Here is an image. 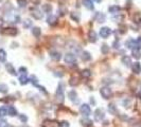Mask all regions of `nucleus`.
<instances>
[{
    "mask_svg": "<svg viewBox=\"0 0 141 127\" xmlns=\"http://www.w3.org/2000/svg\"><path fill=\"white\" fill-rule=\"evenodd\" d=\"M64 92H65V85L63 83H59L57 86V89H56V100L58 103L64 102V99H65Z\"/></svg>",
    "mask_w": 141,
    "mask_h": 127,
    "instance_id": "f257e3e1",
    "label": "nucleus"
},
{
    "mask_svg": "<svg viewBox=\"0 0 141 127\" xmlns=\"http://www.w3.org/2000/svg\"><path fill=\"white\" fill-rule=\"evenodd\" d=\"M100 94L102 95L103 99L107 100V99H109L113 95V91H112V89L109 87H103V88L100 89Z\"/></svg>",
    "mask_w": 141,
    "mask_h": 127,
    "instance_id": "f03ea898",
    "label": "nucleus"
},
{
    "mask_svg": "<svg viewBox=\"0 0 141 127\" xmlns=\"http://www.w3.org/2000/svg\"><path fill=\"white\" fill-rule=\"evenodd\" d=\"M93 118H95V120H96L97 122H101L102 120H104V118H105L104 110H103L102 108H98V109H96L95 115H93Z\"/></svg>",
    "mask_w": 141,
    "mask_h": 127,
    "instance_id": "7ed1b4c3",
    "label": "nucleus"
},
{
    "mask_svg": "<svg viewBox=\"0 0 141 127\" xmlns=\"http://www.w3.org/2000/svg\"><path fill=\"white\" fill-rule=\"evenodd\" d=\"M17 33H18V31L15 28H5V29L1 30V34L8 35V36H16Z\"/></svg>",
    "mask_w": 141,
    "mask_h": 127,
    "instance_id": "20e7f679",
    "label": "nucleus"
},
{
    "mask_svg": "<svg viewBox=\"0 0 141 127\" xmlns=\"http://www.w3.org/2000/svg\"><path fill=\"white\" fill-rule=\"evenodd\" d=\"M64 59H65V62L68 63V65H74V63H76V57L73 53H66Z\"/></svg>",
    "mask_w": 141,
    "mask_h": 127,
    "instance_id": "39448f33",
    "label": "nucleus"
},
{
    "mask_svg": "<svg viewBox=\"0 0 141 127\" xmlns=\"http://www.w3.org/2000/svg\"><path fill=\"white\" fill-rule=\"evenodd\" d=\"M31 15H32L33 18H35L37 20L42 18V13L38 8H31Z\"/></svg>",
    "mask_w": 141,
    "mask_h": 127,
    "instance_id": "423d86ee",
    "label": "nucleus"
},
{
    "mask_svg": "<svg viewBox=\"0 0 141 127\" xmlns=\"http://www.w3.org/2000/svg\"><path fill=\"white\" fill-rule=\"evenodd\" d=\"M80 112H81L83 116L88 117V116L91 115V108H90V106H89L88 104H83V105L80 107Z\"/></svg>",
    "mask_w": 141,
    "mask_h": 127,
    "instance_id": "0eeeda50",
    "label": "nucleus"
},
{
    "mask_svg": "<svg viewBox=\"0 0 141 127\" xmlns=\"http://www.w3.org/2000/svg\"><path fill=\"white\" fill-rule=\"evenodd\" d=\"M111 34H112L111 28H108V27L101 28V30H100V36L102 38H107V37H109V35H111Z\"/></svg>",
    "mask_w": 141,
    "mask_h": 127,
    "instance_id": "6e6552de",
    "label": "nucleus"
},
{
    "mask_svg": "<svg viewBox=\"0 0 141 127\" xmlns=\"http://www.w3.org/2000/svg\"><path fill=\"white\" fill-rule=\"evenodd\" d=\"M68 98L70 101H72L73 103H79V99H77V93L75 92V90H71L68 92Z\"/></svg>",
    "mask_w": 141,
    "mask_h": 127,
    "instance_id": "1a4fd4ad",
    "label": "nucleus"
},
{
    "mask_svg": "<svg viewBox=\"0 0 141 127\" xmlns=\"http://www.w3.org/2000/svg\"><path fill=\"white\" fill-rule=\"evenodd\" d=\"M132 69H133V72L135 74H140L141 73V63L139 61H136L132 65Z\"/></svg>",
    "mask_w": 141,
    "mask_h": 127,
    "instance_id": "9d476101",
    "label": "nucleus"
},
{
    "mask_svg": "<svg viewBox=\"0 0 141 127\" xmlns=\"http://www.w3.org/2000/svg\"><path fill=\"white\" fill-rule=\"evenodd\" d=\"M5 69H7V71L11 75H17V73H18V72H16V70H15V68L13 67V65L11 62H7L5 63Z\"/></svg>",
    "mask_w": 141,
    "mask_h": 127,
    "instance_id": "9b49d317",
    "label": "nucleus"
},
{
    "mask_svg": "<svg viewBox=\"0 0 141 127\" xmlns=\"http://www.w3.org/2000/svg\"><path fill=\"white\" fill-rule=\"evenodd\" d=\"M50 57H51L53 60L58 61V60H60V58H62V54H60L58 51H51V52H50Z\"/></svg>",
    "mask_w": 141,
    "mask_h": 127,
    "instance_id": "f8f14e48",
    "label": "nucleus"
},
{
    "mask_svg": "<svg viewBox=\"0 0 141 127\" xmlns=\"http://www.w3.org/2000/svg\"><path fill=\"white\" fill-rule=\"evenodd\" d=\"M47 22H48L50 26H54V24L57 23V17H56V16H54V15L50 14L48 16V18H47Z\"/></svg>",
    "mask_w": 141,
    "mask_h": 127,
    "instance_id": "ddd939ff",
    "label": "nucleus"
},
{
    "mask_svg": "<svg viewBox=\"0 0 141 127\" xmlns=\"http://www.w3.org/2000/svg\"><path fill=\"white\" fill-rule=\"evenodd\" d=\"M58 124L54 121H50V120H46L42 123V127H57Z\"/></svg>",
    "mask_w": 141,
    "mask_h": 127,
    "instance_id": "4468645a",
    "label": "nucleus"
},
{
    "mask_svg": "<svg viewBox=\"0 0 141 127\" xmlns=\"http://www.w3.org/2000/svg\"><path fill=\"white\" fill-rule=\"evenodd\" d=\"M88 38H89V41H90V42H92V43L97 42L98 38H97V34H96V32H95V31H89V33H88Z\"/></svg>",
    "mask_w": 141,
    "mask_h": 127,
    "instance_id": "2eb2a0df",
    "label": "nucleus"
},
{
    "mask_svg": "<svg viewBox=\"0 0 141 127\" xmlns=\"http://www.w3.org/2000/svg\"><path fill=\"white\" fill-rule=\"evenodd\" d=\"M122 63L124 66H126V67H131L132 66V59L130 56H123L122 59H121Z\"/></svg>",
    "mask_w": 141,
    "mask_h": 127,
    "instance_id": "dca6fc26",
    "label": "nucleus"
},
{
    "mask_svg": "<svg viewBox=\"0 0 141 127\" xmlns=\"http://www.w3.org/2000/svg\"><path fill=\"white\" fill-rule=\"evenodd\" d=\"M83 4H84V7L86 8V9H88V10H93V3H92V0H83Z\"/></svg>",
    "mask_w": 141,
    "mask_h": 127,
    "instance_id": "f3484780",
    "label": "nucleus"
},
{
    "mask_svg": "<svg viewBox=\"0 0 141 127\" xmlns=\"http://www.w3.org/2000/svg\"><path fill=\"white\" fill-rule=\"evenodd\" d=\"M8 115L11 116V117H15L17 115V109L13 106H9L8 107Z\"/></svg>",
    "mask_w": 141,
    "mask_h": 127,
    "instance_id": "a211bd4d",
    "label": "nucleus"
},
{
    "mask_svg": "<svg viewBox=\"0 0 141 127\" xmlns=\"http://www.w3.org/2000/svg\"><path fill=\"white\" fill-rule=\"evenodd\" d=\"M81 58H82V60H83V61H88V60H90V59H91V55H90V53H89V52L84 51V52L82 53V55H81Z\"/></svg>",
    "mask_w": 141,
    "mask_h": 127,
    "instance_id": "6ab92c4d",
    "label": "nucleus"
},
{
    "mask_svg": "<svg viewBox=\"0 0 141 127\" xmlns=\"http://www.w3.org/2000/svg\"><path fill=\"white\" fill-rule=\"evenodd\" d=\"M29 82H30V78L27 75H20L19 76V83L21 85H27Z\"/></svg>",
    "mask_w": 141,
    "mask_h": 127,
    "instance_id": "aec40b11",
    "label": "nucleus"
},
{
    "mask_svg": "<svg viewBox=\"0 0 141 127\" xmlns=\"http://www.w3.org/2000/svg\"><path fill=\"white\" fill-rule=\"evenodd\" d=\"M120 10H121V8L118 7V5H112V7L108 8V12L112 13V14H118V12H119Z\"/></svg>",
    "mask_w": 141,
    "mask_h": 127,
    "instance_id": "412c9836",
    "label": "nucleus"
},
{
    "mask_svg": "<svg viewBox=\"0 0 141 127\" xmlns=\"http://www.w3.org/2000/svg\"><path fill=\"white\" fill-rule=\"evenodd\" d=\"M32 34H33L35 37H39L40 34H41L40 28H38V27H33V28H32Z\"/></svg>",
    "mask_w": 141,
    "mask_h": 127,
    "instance_id": "4be33fe9",
    "label": "nucleus"
},
{
    "mask_svg": "<svg viewBox=\"0 0 141 127\" xmlns=\"http://www.w3.org/2000/svg\"><path fill=\"white\" fill-rule=\"evenodd\" d=\"M70 17H71L72 20H74V21H76V22H79V21H80V18H81V16H80V14L77 13V12H72V13L70 14Z\"/></svg>",
    "mask_w": 141,
    "mask_h": 127,
    "instance_id": "5701e85b",
    "label": "nucleus"
},
{
    "mask_svg": "<svg viewBox=\"0 0 141 127\" xmlns=\"http://www.w3.org/2000/svg\"><path fill=\"white\" fill-rule=\"evenodd\" d=\"M42 11L45 12V13H48V14H50L51 12H52V7L50 5V4H48V3H46V4H42Z\"/></svg>",
    "mask_w": 141,
    "mask_h": 127,
    "instance_id": "b1692460",
    "label": "nucleus"
},
{
    "mask_svg": "<svg viewBox=\"0 0 141 127\" xmlns=\"http://www.w3.org/2000/svg\"><path fill=\"white\" fill-rule=\"evenodd\" d=\"M108 111L111 113H113V115H116L117 113V107H116V105L115 104H109L108 105Z\"/></svg>",
    "mask_w": 141,
    "mask_h": 127,
    "instance_id": "393cba45",
    "label": "nucleus"
},
{
    "mask_svg": "<svg viewBox=\"0 0 141 127\" xmlns=\"http://www.w3.org/2000/svg\"><path fill=\"white\" fill-rule=\"evenodd\" d=\"M7 59V53L3 49H0V62H4Z\"/></svg>",
    "mask_w": 141,
    "mask_h": 127,
    "instance_id": "a878e982",
    "label": "nucleus"
},
{
    "mask_svg": "<svg viewBox=\"0 0 141 127\" xmlns=\"http://www.w3.org/2000/svg\"><path fill=\"white\" fill-rule=\"evenodd\" d=\"M81 123H82V125L87 126V127H91L92 126V121H90L89 119H82Z\"/></svg>",
    "mask_w": 141,
    "mask_h": 127,
    "instance_id": "bb28decb",
    "label": "nucleus"
},
{
    "mask_svg": "<svg viewBox=\"0 0 141 127\" xmlns=\"http://www.w3.org/2000/svg\"><path fill=\"white\" fill-rule=\"evenodd\" d=\"M132 54H133V57H135L136 59H139V58L141 57V52H140V50H138V49H134V50L132 51Z\"/></svg>",
    "mask_w": 141,
    "mask_h": 127,
    "instance_id": "cd10ccee",
    "label": "nucleus"
},
{
    "mask_svg": "<svg viewBox=\"0 0 141 127\" xmlns=\"http://www.w3.org/2000/svg\"><path fill=\"white\" fill-rule=\"evenodd\" d=\"M105 19H106V17H105L104 14H102V13H98L97 14V20H98V22H104Z\"/></svg>",
    "mask_w": 141,
    "mask_h": 127,
    "instance_id": "c85d7f7f",
    "label": "nucleus"
},
{
    "mask_svg": "<svg viewBox=\"0 0 141 127\" xmlns=\"http://www.w3.org/2000/svg\"><path fill=\"white\" fill-rule=\"evenodd\" d=\"M81 75L83 77H90L91 76V71L89 69H84L82 72H81Z\"/></svg>",
    "mask_w": 141,
    "mask_h": 127,
    "instance_id": "c756f323",
    "label": "nucleus"
},
{
    "mask_svg": "<svg viewBox=\"0 0 141 127\" xmlns=\"http://www.w3.org/2000/svg\"><path fill=\"white\" fill-rule=\"evenodd\" d=\"M69 84H70L71 86H75V85H77V84H79V78L75 77V76L71 77V78H70V81H69Z\"/></svg>",
    "mask_w": 141,
    "mask_h": 127,
    "instance_id": "7c9ffc66",
    "label": "nucleus"
},
{
    "mask_svg": "<svg viewBox=\"0 0 141 127\" xmlns=\"http://www.w3.org/2000/svg\"><path fill=\"white\" fill-rule=\"evenodd\" d=\"M8 116V109L5 107H0V118Z\"/></svg>",
    "mask_w": 141,
    "mask_h": 127,
    "instance_id": "2f4dec72",
    "label": "nucleus"
},
{
    "mask_svg": "<svg viewBox=\"0 0 141 127\" xmlns=\"http://www.w3.org/2000/svg\"><path fill=\"white\" fill-rule=\"evenodd\" d=\"M101 52H102L103 54H107V53L109 52V47H108L106 43L102 45V47H101Z\"/></svg>",
    "mask_w": 141,
    "mask_h": 127,
    "instance_id": "473e14b6",
    "label": "nucleus"
},
{
    "mask_svg": "<svg viewBox=\"0 0 141 127\" xmlns=\"http://www.w3.org/2000/svg\"><path fill=\"white\" fill-rule=\"evenodd\" d=\"M30 82L32 83L34 86H37V83H38V79H37V77L35 76V75H32L30 77Z\"/></svg>",
    "mask_w": 141,
    "mask_h": 127,
    "instance_id": "72a5a7b5",
    "label": "nucleus"
},
{
    "mask_svg": "<svg viewBox=\"0 0 141 127\" xmlns=\"http://www.w3.org/2000/svg\"><path fill=\"white\" fill-rule=\"evenodd\" d=\"M0 92L1 93H7L8 92V86L5 84H0Z\"/></svg>",
    "mask_w": 141,
    "mask_h": 127,
    "instance_id": "f704fd0d",
    "label": "nucleus"
},
{
    "mask_svg": "<svg viewBox=\"0 0 141 127\" xmlns=\"http://www.w3.org/2000/svg\"><path fill=\"white\" fill-rule=\"evenodd\" d=\"M17 3L19 8H26L27 7V0H17Z\"/></svg>",
    "mask_w": 141,
    "mask_h": 127,
    "instance_id": "c9c22d12",
    "label": "nucleus"
},
{
    "mask_svg": "<svg viewBox=\"0 0 141 127\" xmlns=\"http://www.w3.org/2000/svg\"><path fill=\"white\" fill-rule=\"evenodd\" d=\"M31 24H32V21H31L30 19H26L23 21V28H30Z\"/></svg>",
    "mask_w": 141,
    "mask_h": 127,
    "instance_id": "e433bc0d",
    "label": "nucleus"
},
{
    "mask_svg": "<svg viewBox=\"0 0 141 127\" xmlns=\"http://www.w3.org/2000/svg\"><path fill=\"white\" fill-rule=\"evenodd\" d=\"M0 127H8V122L0 118Z\"/></svg>",
    "mask_w": 141,
    "mask_h": 127,
    "instance_id": "4c0bfd02",
    "label": "nucleus"
},
{
    "mask_svg": "<svg viewBox=\"0 0 141 127\" xmlns=\"http://www.w3.org/2000/svg\"><path fill=\"white\" fill-rule=\"evenodd\" d=\"M27 68L26 67H20L19 68V70H18V72H20L21 73V75H27Z\"/></svg>",
    "mask_w": 141,
    "mask_h": 127,
    "instance_id": "58836bf2",
    "label": "nucleus"
},
{
    "mask_svg": "<svg viewBox=\"0 0 141 127\" xmlns=\"http://www.w3.org/2000/svg\"><path fill=\"white\" fill-rule=\"evenodd\" d=\"M69 126L70 125H69V123L67 121H62L59 123V127H69Z\"/></svg>",
    "mask_w": 141,
    "mask_h": 127,
    "instance_id": "ea45409f",
    "label": "nucleus"
},
{
    "mask_svg": "<svg viewBox=\"0 0 141 127\" xmlns=\"http://www.w3.org/2000/svg\"><path fill=\"white\" fill-rule=\"evenodd\" d=\"M114 21H120V20H122L123 19V16L122 15H119V16H114V17L112 18Z\"/></svg>",
    "mask_w": 141,
    "mask_h": 127,
    "instance_id": "a19ab883",
    "label": "nucleus"
},
{
    "mask_svg": "<svg viewBox=\"0 0 141 127\" xmlns=\"http://www.w3.org/2000/svg\"><path fill=\"white\" fill-rule=\"evenodd\" d=\"M19 119H20V121L23 122V123H26V122L28 121V117L24 116V115H19Z\"/></svg>",
    "mask_w": 141,
    "mask_h": 127,
    "instance_id": "79ce46f5",
    "label": "nucleus"
},
{
    "mask_svg": "<svg viewBox=\"0 0 141 127\" xmlns=\"http://www.w3.org/2000/svg\"><path fill=\"white\" fill-rule=\"evenodd\" d=\"M113 46H114V48H115V49H118V48H119V46H120V43H119V42H117V41H115Z\"/></svg>",
    "mask_w": 141,
    "mask_h": 127,
    "instance_id": "37998d69",
    "label": "nucleus"
},
{
    "mask_svg": "<svg viewBox=\"0 0 141 127\" xmlns=\"http://www.w3.org/2000/svg\"><path fill=\"white\" fill-rule=\"evenodd\" d=\"M3 23H4V20H3V18H1V17H0V29H1V28L3 27Z\"/></svg>",
    "mask_w": 141,
    "mask_h": 127,
    "instance_id": "c03bdc74",
    "label": "nucleus"
},
{
    "mask_svg": "<svg viewBox=\"0 0 141 127\" xmlns=\"http://www.w3.org/2000/svg\"><path fill=\"white\" fill-rule=\"evenodd\" d=\"M39 1H40V0H32V2H33L34 4H38V3H39Z\"/></svg>",
    "mask_w": 141,
    "mask_h": 127,
    "instance_id": "a18cd8bd",
    "label": "nucleus"
},
{
    "mask_svg": "<svg viewBox=\"0 0 141 127\" xmlns=\"http://www.w3.org/2000/svg\"><path fill=\"white\" fill-rule=\"evenodd\" d=\"M95 1H96V2H98V3H99V2H101V1H102V0H95Z\"/></svg>",
    "mask_w": 141,
    "mask_h": 127,
    "instance_id": "49530a36",
    "label": "nucleus"
}]
</instances>
